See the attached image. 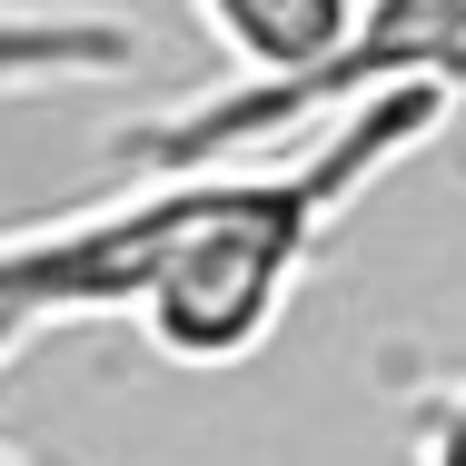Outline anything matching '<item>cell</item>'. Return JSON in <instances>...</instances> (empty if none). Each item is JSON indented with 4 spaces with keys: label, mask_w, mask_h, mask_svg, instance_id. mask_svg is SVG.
Listing matches in <instances>:
<instances>
[{
    "label": "cell",
    "mask_w": 466,
    "mask_h": 466,
    "mask_svg": "<svg viewBox=\"0 0 466 466\" xmlns=\"http://www.w3.org/2000/svg\"><path fill=\"white\" fill-rule=\"evenodd\" d=\"M457 90H377L308 129V149L228 159V169H179V218L169 248L139 288V338L169 368H248L279 338L298 279L318 268L328 228L368 198L397 159L437 139Z\"/></svg>",
    "instance_id": "1"
},
{
    "label": "cell",
    "mask_w": 466,
    "mask_h": 466,
    "mask_svg": "<svg viewBox=\"0 0 466 466\" xmlns=\"http://www.w3.org/2000/svg\"><path fill=\"white\" fill-rule=\"evenodd\" d=\"M377 90H466V0H358V30L298 70V80H218L159 119L109 129V159L129 179L228 169L238 149H288L298 129H328Z\"/></svg>",
    "instance_id": "2"
},
{
    "label": "cell",
    "mask_w": 466,
    "mask_h": 466,
    "mask_svg": "<svg viewBox=\"0 0 466 466\" xmlns=\"http://www.w3.org/2000/svg\"><path fill=\"white\" fill-rule=\"evenodd\" d=\"M139 60V30L119 10H70V0H0V99L70 90V80H119Z\"/></svg>",
    "instance_id": "3"
},
{
    "label": "cell",
    "mask_w": 466,
    "mask_h": 466,
    "mask_svg": "<svg viewBox=\"0 0 466 466\" xmlns=\"http://www.w3.org/2000/svg\"><path fill=\"white\" fill-rule=\"evenodd\" d=\"M179 10L208 30L228 80H298L358 30V0H179Z\"/></svg>",
    "instance_id": "4"
},
{
    "label": "cell",
    "mask_w": 466,
    "mask_h": 466,
    "mask_svg": "<svg viewBox=\"0 0 466 466\" xmlns=\"http://www.w3.org/2000/svg\"><path fill=\"white\" fill-rule=\"evenodd\" d=\"M407 466H466V368L407 387Z\"/></svg>",
    "instance_id": "5"
},
{
    "label": "cell",
    "mask_w": 466,
    "mask_h": 466,
    "mask_svg": "<svg viewBox=\"0 0 466 466\" xmlns=\"http://www.w3.org/2000/svg\"><path fill=\"white\" fill-rule=\"evenodd\" d=\"M30 338H40V328H30V318H20V308H0V368H10V358H20V348H30Z\"/></svg>",
    "instance_id": "6"
},
{
    "label": "cell",
    "mask_w": 466,
    "mask_h": 466,
    "mask_svg": "<svg viewBox=\"0 0 466 466\" xmlns=\"http://www.w3.org/2000/svg\"><path fill=\"white\" fill-rule=\"evenodd\" d=\"M0 466H40V457H20V447H0Z\"/></svg>",
    "instance_id": "7"
}]
</instances>
